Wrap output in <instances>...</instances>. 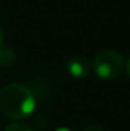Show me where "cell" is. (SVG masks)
<instances>
[{
  "label": "cell",
  "mask_w": 130,
  "mask_h": 131,
  "mask_svg": "<svg viewBox=\"0 0 130 131\" xmlns=\"http://www.w3.org/2000/svg\"><path fill=\"white\" fill-rule=\"evenodd\" d=\"M3 42H4V32H3V28L0 27V49L3 48Z\"/></svg>",
  "instance_id": "cell-6"
},
{
  "label": "cell",
  "mask_w": 130,
  "mask_h": 131,
  "mask_svg": "<svg viewBox=\"0 0 130 131\" xmlns=\"http://www.w3.org/2000/svg\"><path fill=\"white\" fill-rule=\"evenodd\" d=\"M83 131H104V128L101 126H97V124H91V126L85 127Z\"/></svg>",
  "instance_id": "cell-5"
},
{
  "label": "cell",
  "mask_w": 130,
  "mask_h": 131,
  "mask_svg": "<svg viewBox=\"0 0 130 131\" xmlns=\"http://www.w3.org/2000/svg\"><path fill=\"white\" fill-rule=\"evenodd\" d=\"M126 73H127V75H129V78H130V57L127 59V63H126Z\"/></svg>",
  "instance_id": "cell-7"
},
{
  "label": "cell",
  "mask_w": 130,
  "mask_h": 131,
  "mask_svg": "<svg viewBox=\"0 0 130 131\" xmlns=\"http://www.w3.org/2000/svg\"><path fill=\"white\" fill-rule=\"evenodd\" d=\"M66 70L73 78L81 80V78H85V77L89 74L91 64H89L88 59L84 57L83 54H74L67 60Z\"/></svg>",
  "instance_id": "cell-3"
},
{
  "label": "cell",
  "mask_w": 130,
  "mask_h": 131,
  "mask_svg": "<svg viewBox=\"0 0 130 131\" xmlns=\"http://www.w3.org/2000/svg\"><path fill=\"white\" fill-rule=\"evenodd\" d=\"M4 131H34L28 124L21 123V121H14V123H10L7 127L4 128Z\"/></svg>",
  "instance_id": "cell-4"
},
{
  "label": "cell",
  "mask_w": 130,
  "mask_h": 131,
  "mask_svg": "<svg viewBox=\"0 0 130 131\" xmlns=\"http://www.w3.org/2000/svg\"><path fill=\"white\" fill-rule=\"evenodd\" d=\"M36 96L23 84H8L0 91V112L11 120H24L34 113Z\"/></svg>",
  "instance_id": "cell-1"
},
{
  "label": "cell",
  "mask_w": 130,
  "mask_h": 131,
  "mask_svg": "<svg viewBox=\"0 0 130 131\" xmlns=\"http://www.w3.org/2000/svg\"><path fill=\"white\" fill-rule=\"evenodd\" d=\"M53 131H72L70 128H67V127H59V128L53 130Z\"/></svg>",
  "instance_id": "cell-8"
},
{
  "label": "cell",
  "mask_w": 130,
  "mask_h": 131,
  "mask_svg": "<svg viewBox=\"0 0 130 131\" xmlns=\"http://www.w3.org/2000/svg\"><path fill=\"white\" fill-rule=\"evenodd\" d=\"M123 68V57L116 50H102L94 59V71L101 80L117 78Z\"/></svg>",
  "instance_id": "cell-2"
}]
</instances>
